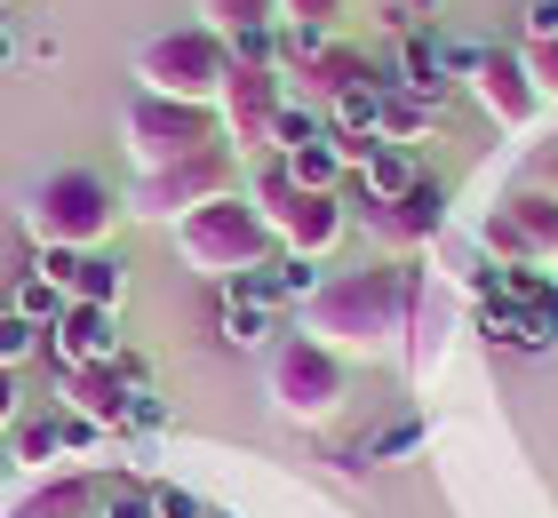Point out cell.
I'll return each mask as SVG.
<instances>
[{"label":"cell","instance_id":"obj_1","mask_svg":"<svg viewBox=\"0 0 558 518\" xmlns=\"http://www.w3.org/2000/svg\"><path fill=\"white\" fill-rule=\"evenodd\" d=\"M415 296H423V264L415 255H375V264H360V272L319 279V296L303 303V335L336 344L343 359L399 351L408 344V320H415Z\"/></svg>","mask_w":558,"mask_h":518},{"label":"cell","instance_id":"obj_2","mask_svg":"<svg viewBox=\"0 0 558 518\" xmlns=\"http://www.w3.org/2000/svg\"><path fill=\"white\" fill-rule=\"evenodd\" d=\"M351 391V368H343V351L336 344H319V335H279V344L264 351V399L279 423H303V431H319L327 414L343 407Z\"/></svg>","mask_w":558,"mask_h":518},{"label":"cell","instance_id":"obj_3","mask_svg":"<svg viewBox=\"0 0 558 518\" xmlns=\"http://www.w3.org/2000/svg\"><path fill=\"white\" fill-rule=\"evenodd\" d=\"M232 192H240V152L216 136V144H199V152H184V160H168V168H136L129 192H120V216H136V224H184L192 207L232 200Z\"/></svg>","mask_w":558,"mask_h":518},{"label":"cell","instance_id":"obj_4","mask_svg":"<svg viewBox=\"0 0 558 518\" xmlns=\"http://www.w3.org/2000/svg\"><path fill=\"white\" fill-rule=\"evenodd\" d=\"M112 224H120V192L96 168H48L33 200H24L33 248H105Z\"/></svg>","mask_w":558,"mask_h":518},{"label":"cell","instance_id":"obj_5","mask_svg":"<svg viewBox=\"0 0 558 518\" xmlns=\"http://www.w3.org/2000/svg\"><path fill=\"white\" fill-rule=\"evenodd\" d=\"M175 231V255H184V272H199V279H240V272H256L264 255L279 248L271 240V224L247 207V192H232V200H208V207H192L184 224H168Z\"/></svg>","mask_w":558,"mask_h":518},{"label":"cell","instance_id":"obj_6","mask_svg":"<svg viewBox=\"0 0 558 518\" xmlns=\"http://www.w3.org/2000/svg\"><path fill=\"white\" fill-rule=\"evenodd\" d=\"M232 81V40L208 33V24H175V33H151L136 48V88L144 96H175V104H216Z\"/></svg>","mask_w":558,"mask_h":518},{"label":"cell","instance_id":"obj_7","mask_svg":"<svg viewBox=\"0 0 558 518\" xmlns=\"http://www.w3.org/2000/svg\"><path fill=\"white\" fill-rule=\"evenodd\" d=\"M120 136H129V160H136V168H168V160H184V152L216 144L223 120H216V104H175V96H144V88H136Z\"/></svg>","mask_w":558,"mask_h":518},{"label":"cell","instance_id":"obj_8","mask_svg":"<svg viewBox=\"0 0 558 518\" xmlns=\"http://www.w3.org/2000/svg\"><path fill=\"white\" fill-rule=\"evenodd\" d=\"M478 248L495 255V264H558V192H535V184H519V192H502L487 207V224H478Z\"/></svg>","mask_w":558,"mask_h":518},{"label":"cell","instance_id":"obj_9","mask_svg":"<svg viewBox=\"0 0 558 518\" xmlns=\"http://www.w3.org/2000/svg\"><path fill=\"white\" fill-rule=\"evenodd\" d=\"M279 104H288V81H279V64H232V81L216 96V120H223V144H271V120Z\"/></svg>","mask_w":558,"mask_h":518},{"label":"cell","instance_id":"obj_10","mask_svg":"<svg viewBox=\"0 0 558 518\" xmlns=\"http://www.w3.org/2000/svg\"><path fill=\"white\" fill-rule=\"evenodd\" d=\"M471 96H478V112H487L495 128H511V136L543 120V88H535V72H526L519 48H487L478 72H471Z\"/></svg>","mask_w":558,"mask_h":518},{"label":"cell","instance_id":"obj_11","mask_svg":"<svg viewBox=\"0 0 558 518\" xmlns=\"http://www.w3.org/2000/svg\"><path fill=\"white\" fill-rule=\"evenodd\" d=\"M48 368H112V359L120 351H129V344H120V320H112V303H64L57 311V320H48Z\"/></svg>","mask_w":558,"mask_h":518},{"label":"cell","instance_id":"obj_12","mask_svg":"<svg viewBox=\"0 0 558 518\" xmlns=\"http://www.w3.org/2000/svg\"><path fill=\"white\" fill-rule=\"evenodd\" d=\"M360 207H367V200H360ZM367 231H375V240H384L391 255H423V248L447 231V184H439V176H423L408 200L367 207Z\"/></svg>","mask_w":558,"mask_h":518},{"label":"cell","instance_id":"obj_13","mask_svg":"<svg viewBox=\"0 0 558 518\" xmlns=\"http://www.w3.org/2000/svg\"><path fill=\"white\" fill-rule=\"evenodd\" d=\"M343 231H351V207H343V192H303V184H295L288 216L271 224V240L288 248V255H312V264H327V255L343 248Z\"/></svg>","mask_w":558,"mask_h":518},{"label":"cell","instance_id":"obj_14","mask_svg":"<svg viewBox=\"0 0 558 518\" xmlns=\"http://www.w3.org/2000/svg\"><path fill=\"white\" fill-rule=\"evenodd\" d=\"M57 407L64 414H88V423H105V431H129L136 383L120 375V359H112V368H64L57 375Z\"/></svg>","mask_w":558,"mask_h":518},{"label":"cell","instance_id":"obj_15","mask_svg":"<svg viewBox=\"0 0 558 518\" xmlns=\"http://www.w3.org/2000/svg\"><path fill=\"white\" fill-rule=\"evenodd\" d=\"M96 495H105L96 471H40L33 486H16L0 503V518H96Z\"/></svg>","mask_w":558,"mask_h":518},{"label":"cell","instance_id":"obj_16","mask_svg":"<svg viewBox=\"0 0 558 518\" xmlns=\"http://www.w3.org/2000/svg\"><path fill=\"white\" fill-rule=\"evenodd\" d=\"M40 279H57L72 303H120V264L105 248H40Z\"/></svg>","mask_w":558,"mask_h":518},{"label":"cell","instance_id":"obj_17","mask_svg":"<svg viewBox=\"0 0 558 518\" xmlns=\"http://www.w3.org/2000/svg\"><path fill=\"white\" fill-rule=\"evenodd\" d=\"M447 327H454V296H447V279L423 272V296H415V320H408V368L415 375H430L447 359Z\"/></svg>","mask_w":558,"mask_h":518},{"label":"cell","instance_id":"obj_18","mask_svg":"<svg viewBox=\"0 0 558 518\" xmlns=\"http://www.w3.org/2000/svg\"><path fill=\"white\" fill-rule=\"evenodd\" d=\"M351 176H360V200H367V207H384V200H408V192L423 184V160H415L408 144H384V136H375Z\"/></svg>","mask_w":558,"mask_h":518},{"label":"cell","instance_id":"obj_19","mask_svg":"<svg viewBox=\"0 0 558 518\" xmlns=\"http://www.w3.org/2000/svg\"><path fill=\"white\" fill-rule=\"evenodd\" d=\"M303 72H312L319 104H327V96H351V88H391V72L375 64L367 48H343V40H327V48H319V57L303 64Z\"/></svg>","mask_w":558,"mask_h":518},{"label":"cell","instance_id":"obj_20","mask_svg":"<svg viewBox=\"0 0 558 518\" xmlns=\"http://www.w3.org/2000/svg\"><path fill=\"white\" fill-rule=\"evenodd\" d=\"M288 160V176L303 192H343V176H351V160H343V144L336 136H319V144H295V152H279Z\"/></svg>","mask_w":558,"mask_h":518},{"label":"cell","instance_id":"obj_21","mask_svg":"<svg viewBox=\"0 0 558 518\" xmlns=\"http://www.w3.org/2000/svg\"><path fill=\"white\" fill-rule=\"evenodd\" d=\"M9 455L24 462V471H48V462L64 455V407H48V414H16V438H9Z\"/></svg>","mask_w":558,"mask_h":518},{"label":"cell","instance_id":"obj_22","mask_svg":"<svg viewBox=\"0 0 558 518\" xmlns=\"http://www.w3.org/2000/svg\"><path fill=\"white\" fill-rule=\"evenodd\" d=\"M430 120H439V104H423V96H399V88H384V120H375V136L384 144H423L430 136Z\"/></svg>","mask_w":558,"mask_h":518},{"label":"cell","instance_id":"obj_23","mask_svg":"<svg viewBox=\"0 0 558 518\" xmlns=\"http://www.w3.org/2000/svg\"><path fill=\"white\" fill-rule=\"evenodd\" d=\"M223 344L232 351H271L279 344V311L271 303H223Z\"/></svg>","mask_w":558,"mask_h":518},{"label":"cell","instance_id":"obj_24","mask_svg":"<svg viewBox=\"0 0 558 518\" xmlns=\"http://www.w3.org/2000/svg\"><path fill=\"white\" fill-rule=\"evenodd\" d=\"M199 24L223 40H240V33H256V24H279V0H199Z\"/></svg>","mask_w":558,"mask_h":518},{"label":"cell","instance_id":"obj_25","mask_svg":"<svg viewBox=\"0 0 558 518\" xmlns=\"http://www.w3.org/2000/svg\"><path fill=\"white\" fill-rule=\"evenodd\" d=\"M288 200H295V176H288V160L271 152V160L256 168V184H247V207H256L264 224H279V216H288Z\"/></svg>","mask_w":558,"mask_h":518},{"label":"cell","instance_id":"obj_26","mask_svg":"<svg viewBox=\"0 0 558 518\" xmlns=\"http://www.w3.org/2000/svg\"><path fill=\"white\" fill-rule=\"evenodd\" d=\"M319 136H327V112H319V104H279L271 152H295V144H319Z\"/></svg>","mask_w":558,"mask_h":518},{"label":"cell","instance_id":"obj_27","mask_svg":"<svg viewBox=\"0 0 558 518\" xmlns=\"http://www.w3.org/2000/svg\"><path fill=\"white\" fill-rule=\"evenodd\" d=\"M96 518H160L151 510V479H105V495H96Z\"/></svg>","mask_w":558,"mask_h":518},{"label":"cell","instance_id":"obj_28","mask_svg":"<svg viewBox=\"0 0 558 518\" xmlns=\"http://www.w3.org/2000/svg\"><path fill=\"white\" fill-rule=\"evenodd\" d=\"M48 344V327L40 320H24V311H9L0 303V368H24V359H33Z\"/></svg>","mask_w":558,"mask_h":518},{"label":"cell","instance_id":"obj_29","mask_svg":"<svg viewBox=\"0 0 558 518\" xmlns=\"http://www.w3.org/2000/svg\"><path fill=\"white\" fill-rule=\"evenodd\" d=\"M64 303H72V296L57 288V279H40V272H24V279H16V296H9V311H24V320H40V327L57 320Z\"/></svg>","mask_w":558,"mask_h":518},{"label":"cell","instance_id":"obj_30","mask_svg":"<svg viewBox=\"0 0 558 518\" xmlns=\"http://www.w3.org/2000/svg\"><path fill=\"white\" fill-rule=\"evenodd\" d=\"M415 447H423V414H399V423H384L360 455H367V471H375V462H399V455H415Z\"/></svg>","mask_w":558,"mask_h":518},{"label":"cell","instance_id":"obj_31","mask_svg":"<svg viewBox=\"0 0 558 518\" xmlns=\"http://www.w3.org/2000/svg\"><path fill=\"white\" fill-rule=\"evenodd\" d=\"M279 24H319V33H336L343 0H279Z\"/></svg>","mask_w":558,"mask_h":518},{"label":"cell","instance_id":"obj_32","mask_svg":"<svg viewBox=\"0 0 558 518\" xmlns=\"http://www.w3.org/2000/svg\"><path fill=\"white\" fill-rule=\"evenodd\" d=\"M151 510L160 518H208V503H199L192 486H168V479H151Z\"/></svg>","mask_w":558,"mask_h":518},{"label":"cell","instance_id":"obj_33","mask_svg":"<svg viewBox=\"0 0 558 518\" xmlns=\"http://www.w3.org/2000/svg\"><path fill=\"white\" fill-rule=\"evenodd\" d=\"M232 64H279V24H256V33L232 40Z\"/></svg>","mask_w":558,"mask_h":518},{"label":"cell","instance_id":"obj_34","mask_svg":"<svg viewBox=\"0 0 558 518\" xmlns=\"http://www.w3.org/2000/svg\"><path fill=\"white\" fill-rule=\"evenodd\" d=\"M519 57H526V72H535V88L558 96V40H526Z\"/></svg>","mask_w":558,"mask_h":518},{"label":"cell","instance_id":"obj_35","mask_svg":"<svg viewBox=\"0 0 558 518\" xmlns=\"http://www.w3.org/2000/svg\"><path fill=\"white\" fill-rule=\"evenodd\" d=\"M519 40H558V0H526L519 9Z\"/></svg>","mask_w":558,"mask_h":518},{"label":"cell","instance_id":"obj_36","mask_svg":"<svg viewBox=\"0 0 558 518\" xmlns=\"http://www.w3.org/2000/svg\"><path fill=\"white\" fill-rule=\"evenodd\" d=\"M16 414H24V391H16V368H0V438L16 431Z\"/></svg>","mask_w":558,"mask_h":518},{"label":"cell","instance_id":"obj_37","mask_svg":"<svg viewBox=\"0 0 558 518\" xmlns=\"http://www.w3.org/2000/svg\"><path fill=\"white\" fill-rule=\"evenodd\" d=\"M526 184H535V192H558V144H543L535 160H526Z\"/></svg>","mask_w":558,"mask_h":518},{"label":"cell","instance_id":"obj_38","mask_svg":"<svg viewBox=\"0 0 558 518\" xmlns=\"http://www.w3.org/2000/svg\"><path fill=\"white\" fill-rule=\"evenodd\" d=\"M16 471H24V462L9 455V438H0V503H9V495H16Z\"/></svg>","mask_w":558,"mask_h":518},{"label":"cell","instance_id":"obj_39","mask_svg":"<svg viewBox=\"0 0 558 518\" xmlns=\"http://www.w3.org/2000/svg\"><path fill=\"white\" fill-rule=\"evenodd\" d=\"M9 64H16V33L0 24V72H9Z\"/></svg>","mask_w":558,"mask_h":518},{"label":"cell","instance_id":"obj_40","mask_svg":"<svg viewBox=\"0 0 558 518\" xmlns=\"http://www.w3.org/2000/svg\"><path fill=\"white\" fill-rule=\"evenodd\" d=\"M208 518H240V510H216V503H208Z\"/></svg>","mask_w":558,"mask_h":518},{"label":"cell","instance_id":"obj_41","mask_svg":"<svg viewBox=\"0 0 558 518\" xmlns=\"http://www.w3.org/2000/svg\"><path fill=\"white\" fill-rule=\"evenodd\" d=\"M408 9H439V0H408Z\"/></svg>","mask_w":558,"mask_h":518},{"label":"cell","instance_id":"obj_42","mask_svg":"<svg viewBox=\"0 0 558 518\" xmlns=\"http://www.w3.org/2000/svg\"><path fill=\"white\" fill-rule=\"evenodd\" d=\"M550 279H558V264H550Z\"/></svg>","mask_w":558,"mask_h":518},{"label":"cell","instance_id":"obj_43","mask_svg":"<svg viewBox=\"0 0 558 518\" xmlns=\"http://www.w3.org/2000/svg\"><path fill=\"white\" fill-rule=\"evenodd\" d=\"M0 9H9V0H0Z\"/></svg>","mask_w":558,"mask_h":518}]
</instances>
